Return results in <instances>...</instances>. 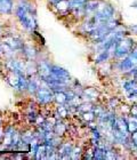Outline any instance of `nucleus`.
I'll list each match as a JSON object with an SVG mask.
<instances>
[{
    "label": "nucleus",
    "instance_id": "f257e3e1",
    "mask_svg": "<svg viewBox=\"0 0 137 160\" xmlns=\"http://www.w3.org/2000/svg\"><path fill=\"white\" fill-rule=\"evenodd\" d=\"M34 97L39 105H48L50 103H54V92L48 87L45 80H42V85L39 87Z\"/></svg>",
    "mask_w": 137,
    "mask_h": 160
},
{
    "label": "nucleus",
    "instance_id": "f03ea898",
    "mask_svg": "<svg viewBox=\"0 0 137 160\" xmlns=\"http://www.w3.org/2000/svg\"><path fill=\"white\" fill-rule=\"evenodd\" d=\"M51 74V63L49 61L42 60L41 62H38V76L42 80L47 79Z\"/></svg>",
    "mask_w": 137,
    "mask_h": 160
},
{
    "label": "nucleus",
    "instance_id": "7ed1b4c3",
    "mask_svg": "<svg viewBox=\"0 0 137 160\" xmlns=\"http://www.w3.org/2000/svg\"><path fill=\"white\" fill-rule=\"evenodd\" d=\"M21 55H22L25 60L36 61L38 57V50L33 45H30V43L25 42L24 43L23 48H22V50H21Z\"/></svg>",
    "mask_w": 137,
    "mask_h": 160
},
{
    "label": "nucleus",
    "instance_id": "20e7f679",
    "mask_svg": "<svg viewBox=\"0 0 137 160\" xmlns=\"http://www.w3.org/2000/svg\"><path fill=\"white\" fill-rule=\"evenodd\" d=\"M54 133L56 134L57 136L65 137V134H67V123L66 119H57L55 126H54Z\"/></svg>",
    "mask_w": 137,
    "mask_h": 160
},
{
    "label": "nucleus",
    "instance_id": "39448f33",
    "mask_svg": "<svg viewBox=\"0 0 137 160\" xmlns=\"http://www.w3.org/2000/svg\"><path fill=\"white\" fill-rule=\"evenodd\" d=\"M14 0H0V14L12 15L14 12Z\"/></svg>",
    "mask_w": 137,
    "mask_h": 160
},
{
    "label": "nucleus",
    "instance_id": "423d86ee",
    "mask_svg": "<svg viewBox=\"0 0 137 160\" xmlns=\"http://www.w3.org/2000/svg\"><path fill=\"white\" fill-rule=\"evenodd\" d=\"M98 73L100 74V77L103 78L110 77L111 74L113 73V61H109V62L100 64Z\"/></svg>",
    "mask_w": 137,
    "mask_h": 160
},
{
    "label": "nucleus",
    "instance_id": "0eeeda50",
    "mask_svg": "<svg viewBox=\"0 0 137 160\" xmlns=\"http://www.w3.org/2000/svg\"><path fill=\"white\" fill-rule=\"evenodd\" d=\"M121 102H122V101H121L119 97L112 96V97H110V98H109V101L106 102V108L109 109V110L117 111V109L119 108V105L121 104Z\"/></svg>",
    "mask_w": 137,
    "mask_h": 160
},
{
    "label": "nucleus",
    "instance_id": "6e6552de",
    "mask_svg": "<svg viewBox=\"0 0 137 160\" xmlns=\"http://www.w3.org/2000/svg\"><path fill=\"white\" fill-rule=\"evenodd\" d=\"M60 118L62 119H67V118L70 117V113H69V109H67L66 104H57L56 109H55Z\"/></svg>",
    "mask_w": 137,
    "mask_h": 160
},
{
    "label": "nucleus",
    "instance_id": "1a4fd4ad",
    "mask_svg": "<svg viewBox=\"0 0 137 160\" xmlns=\"http://www.w3.org/2000/svg\"><path fill=\"white\" fill-rule=\"evenodd\" d=\"M54 103L65 104L67 103V96L65 92H56L54 93Z\"/></svg>",
    "mask_w": 137,
    "mask_h": 160
},
{
    "label": "nucleus",
    "instance_id": "9d476101",
    "mask_svg": "<svg viewBox=\"0 0 137 160\" xmlns=\"http://www.w3.org/2000/svg\"><path fill=\"white\" fill-rule=\"evenodd\" d=\"M82 153H84V149L80 145H76L71 153V159L72 160H77V159H82Z\"/></svg>",
    "mask_w": 137,
    "mask_h": 160
},
{
    "label": "nucleus",
    "instance_id": "9b49d317",
    "mask_svg": "<svg viewBox=\"0 0 137 160\" xmlns=\"http://www.w3.org/2000/svg\"><path fill=\"white\" fill-rule=\"evenodd\" d=\"M128 32H129V34H130L131 37L133 36H137V23L128 25Z\"/></svg>",
    "mask_w": 137,
    "mask_h": 160
},
{
    "label": "nucleus",
    "instance_id": "f8f14e48",
    "mask_svg": "<svg viewBox=\"0 0 137 160\" xmlns=\"http://www.w3.org/2000/svg\"><path fill=\"white\" fill-rule=\"evenodd\" d=\"M3 57V52H2V47H1V42H0V58Z\"/></svg>",
    "mask_w": 137,
    "mask_h": 160
},
{
    "label": "nucleus",
    "instance_id": "ddd939ff",
    "mask_svg": "<svg viewBox=\"0 0 137 160\" xmlns=\"http://www.w3.org/2000/svg\"><path fill=\"white\" fill-rule=\"evenodd\" d=\"M131 7H134L135 9H136V12H137V0H136V1H134L133 3H131Z\"/></svg>",
    "mask_w": 137,
    "mask_h": 160
},
{
    "label": "nucleus",
    "instance_id": "4468645a",
    "mask_svg": "<svg viewBox=\"0 0 137 160\" xmlns=\"http://www.w3.org/2000/svg\"><path fill=\"white\" fill-rule=\"evenodd\" d=\"M2 128V118L0 117V129Z\"/></svg>",
    "mask_w": 137,
    "mask_h": 160
},
{
    "label": "nucleus",
    "instance_id": "2eb2a0df",
    "mask_svg": "<svg viewBox=\"0 0 137 160\" xmlns=\"http://www.w3.org/2000/svg\"><path fill=\"white\" fill-rule=\"evenodd\" d=\"M2 36V30H1V27H0V37Z\"/></svg>",
    "mask_w": 137,
    "mask_h": 160
}]
</instances>
